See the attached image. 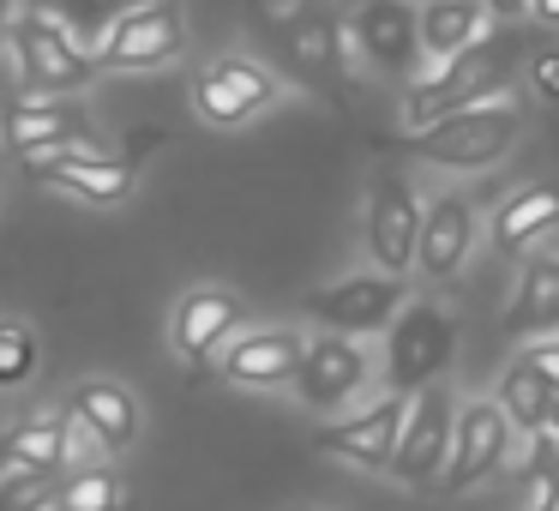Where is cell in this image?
Segmentation results:
<instances>
[{
    "mask_svg": "<svg viewBox=\"0 0 559 511\" xmlns=\"http://www.w3.org/2000/svg\"><path fill=\"white\" fill-rule=\"evenodd\" d=\"M181 49H187L181 0H139V7L109 19L91 61H97V73H157V67L181 61Z\"/></svg>",
    "mask_w": 559,
    "mask_h": 511,
    "instance_id": "obj_5",
    "label": "cell"
},
{
    "mask_svg": "<svg viewBox=\"0 0 559 511\" xmlns=\"http://www.w3.org/2000/svg\"><path fill=\"white\" fill-rule=\"evenodd\" d=\"M493 31V13L481 0H439L421 7V61H451V55L475 49Z\"/></svg>",
    "mask_w": 559,
    "mask_h": 511,
    "instance_id": "obj_23",
    "label": "cell"
},
{
    "mask_svg": "<svg viewBox=\"0 0 559 511\" xmlns=\"http://www.w3.org/2000/svg\"><path fill=\"white\" fill-rule=\"evenodd\" d=\"M481 241V211L463 187H439L433 199H421V241H415V271L427 283L463 277V265L475 259Z\"/></svg>",
    "mask_w": 559,
    "mask_h": 511,
    "instance_id": "obj_13",
    "label": "cell"
},
{
    "mask_svg": "<svg viewBox=\"0 0 559 511\" xmlns=\"http://www.w3.org/2000/svg\"><path fill=\"white\" fill-rule=\"evenodd\" d=\"M409 301V283L385 277V271H349V277L325 283V289L307 295V319L319 331H337V337H373Z\"/></svg>",
    "mask_w": 559,
    "mask_h": 511,
    "instance_id": "obj_9",
    "label": "cell"
},
{
    "mask_svg": "<svg viewBox=\"0 0 559 511\" xmlns=\"http://www.w3.org/2000/svg\"><path fill=\"white\" fill-rule=\"evenodd\" d=\"M403 415H409V397L385 391V397L367 403V409H343L337 421H325L313 433V445H319V457H337V463H349V470L385 475L391 451H397V433H403Z\"/></svg>",
    "mask_w": 559,
    "mask_h": 511,
    "instance_id": "obj_14",
    "label": "cell"
},
{
    "mask_svg": "<svg viewBox=\"0 0 559 511\" xmlns=\"http://www.w3.org/2000/svg\"><path fill=\"white\" fill-rule=\"evenodd\" d=\"M349 49L367 61V73L385 85H409L421 73V7L415 0H355Z\"/></svg>",
    "mask_w": 559,
    "mask_h": 511,
    "instance_id": "obj_7",
    "label": "cell"
},
{
    "mask_svg": "<svg viewBox=\"0 0 559 511\" xmlns=\"http://www.w3.org/2000/svg\"><path fill=\"white\" fill-rule=\"evenodd\" d=\"M19 61V85L31 97H73V91L97 85V61H91L85 43H73V31L49 13V7H19L13 25H7Z\"/></svg>",
    "mask_w": 559,
    "mask_h": 511,
    "instance_id": "obj_4",
    "label": "cell"
},
{
    "mask_svg": "<svg viewBox=\"0 0 559 511\" xmlns=\"http://www.w3.org/2000/svg\"><path fill=\"white\" fill-rule=\"evenodd\" d=\"M55 487H61V475H43V470L0 475V511H49Z\"/></svg>",
    "mask_w": 559,
    "mask_h": 511,
    "instance_id": "obj_28",
    "label": "cell"
},
{
    "mask_svg": "<svg viewBox=\"0 0 559 511\" xmlns=\"http://www.w3.org/2000/svg\"><path fill=\"white\" fill-rule=\"evenodd\" d=\"M415 7H439V0H415Z\"/></svg>",
    "mask_w": 559,
    "mask_h": 511,
    "instance_id": "obj_35",
    "label": "cell"
},
{
    "mask_svg": "<svg viewBox=\"0 0 559 511\" xmlns=\"http://www.w3.org/2000/svg\"><path fill=\"white\" fill-rule=\"evenodd\" d=\"M301 349H307V331L295 325H253V331H235L229 343H223L217 367L229 385L241 391H277L295 379V367H301Z\"/></svg>",
    "mask_w": 559,
    "mask_h": 511,
    "instance_id": "obj_18",
    "label": "cell"
},
{
    "mask_svg": "<svg viewBox=\"0 0 559 511\" xmlns=\"http://www.w3.org/2000/svg\"><path fill=\"white\" fill-rule=\"evenodd\" d=\"M289 49H295V61H301L307 73H337V67H343L337 25H331V13H319V7L289 25Z\"/></svg>",
    "mask_w": 559,
    "mask_h": 511,
    "instance_id": "obj_26",
    "label": "cell"
},
{
    "mask_svg": "<svg viewBox=\"0 0 559 511\" xmlns=\"http://www.w3.org/2000/svg\"><path fill=\"white\" fill-rule=\"evenodd\" d=\"M43 367V349H37V331L25 319H0V391H19L31 385Z\"/></svg>",
    "mask_w": 559,
    "mask_h": 511,
    "instance_id": "obj_27",
    "label": "cell"
},
{
    "mask_svg": "<svg viewBox=\"0 0 559 511\" xmlns=\"http://www.w3.org/2000/svg\"><path fill=\"white\" fill-rule=\"evenodd\" d=\"M13 13H19V0H0V43H7V25H13Z\"/></svg>",
    "mask_w": 559,
    "mask_h": 511,
    "instance_id": "obj_33",
    "label": "cell"
},
{
    "mask_svg": "<svg viewBox=\"0 0 559 511\" xmlns=\"http://www.w3.org/2000/svg\"><path fill=\"white\" fill-rule=\"evenodd\" d=\"M487 13H493V25H511V19H530V0H481Z\"/></svg>",
    "mask_w": 559,
    "mask_h": 511,
    "instance_id": "obj_31",
    "label": "cell"
},
{
    "mask_svg": "<svg viewBox=\"0 0 559 511\" xmlns=\"http://www.w3.org/2000/svg\"><path fill=\"white\" fill-rule=\"evenodd\" d=\"M530 19L547 31H559V0H530Z\"/></svg>",
    "mask_w": 559,
    "mask_h": 511,
    "instance_id": "obj_32",
    "label": "cell"
},
{
    "mask_svg": "<svg viewBox=\"0 0 559 511\" xmlns=\"http://www.w3.org/2000/svg\"><path fill=\"white\" fill-rule=\"evenodd\" d=\"M530 91L547 103V109H559V49L530 55Z\"/></svg>",
    "mask_w": 559,
    "mask_h": 511,
    "instance_id": "obj_29",
    "label": "cell"
},
{
    "mask_svg": "<svg viewBox=\"0 0 559 511\" xmlns=\"http://www.w3.org/2000/svg\"><path fill=\"white\" fill-rule=\"evenodd\" d=\"M0 145L13 151L19 163H31V157H49V151H67V145L103 151V139L67 97H43V103H13V109L0 115Z\"/></svg>",
    "mask_w": 559,
    "mask_h": 511,
    "instance_id": "obj_17",
    "label": "cell"
},
{
    "mask_svg": "<svg viewBox=\"0 0 559 511\" xmlns=\"http://www.w3.org/2000/svg\"><path fill=\"white\" fill-rule=\"evenodd\" d=\"M487 103H511V37L506 25H493L475 49L451 55V61H421V73L403 85V127L445 121L463 109H487Z\"/></svg>",
    "mask_w": 559,
    "mask_h": 511,
    "instance_id": "obj_1",
    "label": "cell"
},
{
    "mask_svg": "<svg viewBox=\"0 0 559 511\" xmlns=\"http://www.w3.org/2000/svg\"><path fill=\"white\" fill-rule=\"evenodd\" d=\"M61 409L85 427V439L97 445V457H121V451H133L139 427H145L139 397L121 385V379H103V373L97 379H79V385L67 391Z\"/></svg>",
    "mask_w": 559,
    "mask_h": 511,
    "instance_id": "obj_19",
    "label": "cell"
},
{
    "mask_svg": "<svg viewBox=\"0 0 559 511\" xmlns=\"http://www.w3.org/2000/svg\"><path fill=\"white\" fill-rule=\"evenodd\" d=\"M451 427H457V397H451L445 385L415 391L385 475H391V482H403V487H439L445 457H451Z\"/></svg>",
    "mask_w": 559,
    "mask_h": 511,
    "instance_id": "obj_10",
    "label": "cell"
},
{
    "mask_svg": "<svg viewBox=\"0 0 559 511\" xmlns=\"http://www.w3.org/2000/svg\"><path fill=\"white\" fill-rule=\"evenodd\" d=\"M451 361H457V313L439 301H403V313L385 325V355H379L385 391L415 397L439 385Z\"/></svg>",
    "mask_w": 559,
    "mask_h": 511,
    "instance_id": "obj_3",
    "label": "cell"
},
{
    "mask_svg": "<svg viewBox=\"0 0 559 511\" xmlns=\"http://www.w3.org/2000/svg\"><path fill=\"white\" fill-rule=\"evenodd\" d=\"M547 433H554V439H559V397H554V403H547Z\"/></svg>",
    "mask_w": 559,
    "mask_h": 511,
    "instance_id": "obj_34",
    "label": "cell"
},
{
    "mask_svg": "<svg viewBox=\"0 0 559 511\" xmlns=\"http://www.w3.org/2000/svg\"><path fill=\"white\" fill-rule=\"evenodd\" d=\"M361 235H367V259L373 271L385 277H409L415 271V241H421V193L403 169H373L367 181V217H361Z\"/></svg>",
    "mask_w": 559,
    "mask_h": 511,
    "instance_id": "obj_8",
    "label": "cell"
},
{
    "mask_svg": "<svg viewBox=\"0 0 559 511\" xmlns=\"http://www.w3.org/2000/svg\"><path fill=\"white\" fill-rule=\"evenodd\" d=\"M523 133H530V121H523L518 103H487V109H463V115H445V121L409 133V151L427 169L481 175V169H499L523 145Z\"/></svg>",
    "mask_w": 559,
    "mask_h": 511,
    "instance_id": "obj_2",
    "label": "cell"
},
{
    "mask_svg": "<svg viewBox=\"0 0 559 511\" xmlns=\"http://www.w3.org/2000/svg\"><path fill=\"white\" fill-rule=\"evenodd\" d=\"M523 361L542 373V385L559 397V337H535V343H523Z\"/></svg>",
    "mask_w": 559,
    "mask_h": 511,
    "instance_id": "obj_30",
    "label": "cell"
},
{
    "mask_svg": "<svg viewBox=\"0 0 559 511\" xmlns=\"http://www.w3.org/2000/svg\"><path fill=\"white\" fill-rule=\"evenodd\" d=\"M547 511H559V499H554V506H547Z\"/></svg>",
    "mask_w": 559,
    "mask_h": 511,
    "instance_id": "obj_36",
    "label": "cell"
},
{
    "mask_svg": "<svg viewBox=\"0 0 559 511\" xmlns=\"http://www.w3.org/2000/svg\"><path fill=\"white\" fill-rule=\"evenodd\" d=\"M493 403L506 409V421L518 427V433H547V403H554V391L542 385V373H535L523 355L506 367V373H499Z\"/></svg>",
    "mask_w": 559,
    "mask_h": 511,
    "instance_id": "obj_24",
    "label": "cell"
},
{
    "mask_svg": "<svg viewBox=\"0 0 559 511\" xmlns=\"http://www.w3.org/2000/svg\"><path fill=\"white\" fill-rule=\"evenodd\" d=\"M73 463V445H67V415L61 409H37L25 421H13L0 433V475H25V470H43V475H67Z\"/></svg>",
    "mask_w": 559,
    "mask_h": 511,
    "instance_id": "obj_21",
    "label": "cell"
},
{
    "mask_svg": "<svg viewBox=\"0 0 559 511\" xmlns=\"http://www.w3.org/2000/svg\"><path fill=\"white\" fill-rule=\"evenodd\" d=\"M373 379H379V361H373V349H367L361 337L319 331V337H307L301 367H295L289 385H295V397H301V409H313V415H343L367 385H373Z\"/></svg>",
    "mask_w": 559,
    "mask_h": 511,
    "instance_id": "obj_6",
    "label": "cell"
},
{
    "mask_svg": "<svg viewBox=\"0 0 559 511\" xmlns=\"http://www.w3.org/2000/svg\"><path fill=\"white\" fill-rule=\"evenodd\" d=\"M241 325H247V301L229 283H193L169 313V349L181 355L187 367H205V361H217L223 343Z\"/></svg>",
    "mask_w": 559,
    "mask_h": 511,
    "instance_id": "obj_16",
    "label": "cell"
},
{
    "mask_svg": "<svg viewBox=\"0 0 559 511\" xmlns=\"http://www.w3.org/2000/svg\"><path fill=\"white\" fill-rule=\"evenodd\" d=\"M506 331L523 343L559 337V253H530L518 265V289L506 307Z\"/></svg>",
    "mask_w": 559,
    "mask_h": 511,
    "instance_id": "obj_20",
    "label": "cell"
},
{
    "mask_svg": "<svg viewBox=\"0 0 559 511\" xmlns=\"http://www.w3.org/2000/svg\"><path fill=\"white\" fill-rule=\"evenodd\" d=\"M25 175L67 199H79V205H127L139 193V157H103V151H79V145L31 157Z\"/></svg>",
    "mask_w": 559,
    "mask_h": 511,
    "instance_id": "obj_15",
    "label": "cell"
},
{
    "mask_svg": "<svg viewBox=\"0 0 559 511\" xmlns=\"http://www.w3.org/2000/svg\"><path fill=\"white\" fill-rule=\"evenodd\" d=\"M511 445H518V427L506 421V409L493 397L457 403V427H451V457H445V475H439V494L481 487L487 475L506 470Z\"/></svg>",
    "mask_w": 559,
    "mask_h": 511,
    "instance_id": "obj_12",
    "label": "cell"
},
{
    "mask_svg": "<svg viewBox=\"0 0 559 511\" xmlns=\"http://www.w3.org/2000/svg\"><path fill=\"white\" fill-rule=\"evenodd\" d=\"M554 223H559V187L554 181H530V187H511V193L493 205L487 241L511 259V253H530Z\"/></svg>",
    "mask_w": 559,
    "mask_h": 511,
    "instance_id": "obj_22",
    "label": "cell"
},
{
    "mask_svg": "<svg viewBox=\"0 0 559 511\" xmlns=\"http://www.w3.org/2000/svg\"><path fill=\"white\" fill-rule=\"evenodd\" d=\"M49 511H127V482L109 463H79V470L61 475Z\"/></svg>",
    "mask_w": 559,
    "mask_h": 511,
    "instance_id": "obj_25",
    "label": "cell"
},
{
    "mask_svg": "<svg viewBox=\"0 0 559 511\" xmlns=\"http://www.w3.org/2000/svg\"><path fill=\"white\" fill-rule=\"evenodd\" d=\"M283 97L277 73L259 61H247V55H217V61L205 67V73L193 79V109L205 127H223V133H235V127L259 121V115L271 109V103Z\"/></svg>",
    "mask_w": 559,
    "mask_h": 511,
    "instance_id": "obj_11",
    "label": "cell"
}]
</instances>
